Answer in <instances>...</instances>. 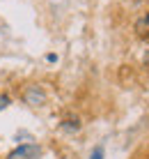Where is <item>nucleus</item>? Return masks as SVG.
<instances>
[{"label": "nucleus", "mask_w": 149, "mask_h": 159, "mask_svg": "<svg viewBox=\"0 0 149 159\" xmlns=\"http://www.w3.org/2000/svg\"><path fill=\"white\" fill-rule=\"evenodd\" d=\"M7 159H41V148L35 145V143L19 145L16 150H12L7 155Z\"/></svg>", "instance_id": "f257e3e1"}, {"label": "nucleus", "mask_w": 149, "mask_h": 159, "mask_svg": "<svg viewBox=\"0 0 149 159\" xmlns=\"http://www.w3.org/2000/svg\"><path fill=\"white\" fill-rule=\"evenodd\" d=\"M25 99L32 104V106H39V104H44V99H46V95H44V92L39 90V88L37 85H32L30 90L25 92Z\"/></svg>", "instance_id": "f03ea898"}, {"label": "nucleus", "mask_w": 149, "mask_h": 159, "mask_svg": "<svg viewBox=\"0 0 149 159\" xmlns=\"http://www.w3.org/2000/svg\"><path fill=\"white\" fill-rule=\"evenodd\" d=\"M135 32H138L140 37H149V12L142 14L140 19L135 21Z\"/></svg>", "instance_id": "7ed1b4c3"}, {"label": "nucleus", "mask_w": 149, "mask_h": 159, "mask_svg": "<svg viewBox=\"0 0 149 159\" xmlns=\"http://www.w3.org/2000/svg\"><path fill=\"white\" fill-rule=\"evenodd\" d=\"M64 127L67 129H80V122L76 118H71V120H67V122H64Z\"/></svg>", "instance_id": "20e7f679"}, {"label": "nucleus", "mask_w": 149, "mask_h": 159, "mask_svg": "<svg viewBox=\"0 0 149 159\" xmlns=\"http://www.w3.org/2000/svg\"><path fill=\"white\" fill-rule=\"evenodd\" d=\"M7 106H9V97L0 92V111H5V108H7Z\"/></svg>", "instance_id": "39448f33"}, {"label": "nucleus", "mask_w": 149, "mask_h": 159, "mask_svg": "<svg viewBox=\"0 0 149 159\" xmlns=\"http://www.w3.org/2000/svg\"><path fill=\"white\" fill-rule=\"evenodd\" d=\"M90 159H103V148H94V152H92Z\"/></svg>", "instance_id": "423d86ee"}]
</instances>
